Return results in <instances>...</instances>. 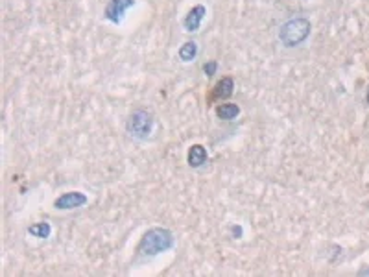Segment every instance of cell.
Masks as SVG:
<instances>
[{"label": "cell", "mask_w": 369, "mask_h": 277, "mask_svg": "<svg viewBox=\"0 0 369 277\" xmlns=\"http://www.w3.org/2000/svg\"><path fill=\"white\" fill-rule=\"evenodd\" d=\"M234 92V80L231 76H224L216 82L213 89H210V94L207 96V102L214 104V102H224L227 98L233 96Z\"/></svg>", "instance_id": "obj_6"}, {"label": "cell", "mask_w": 369, "mask_h": 277, "mask_svg": "<svg viewBox=\"0 0 369 277\" xmlns=\"http://www.w3.org/2000/svg\"><path fill=\"white\" fill-rule=\"evenodd\" d=\"M205 15H207V10H205V6L198 4L194 6L192 10L187 13V17H184L183 20V26L187 32H198L199 26H201V22H203Z\"/></svg>", "instance_id": "obj_7"}, {"label": "cell", "mask_w": 369, "mask_h": 277, "mask_svg": "<svg viewBox=\"0 0 369 277\" xmlns=\"http://www.w3.org/2000/svg\"><path fill=\"white\" fill-rule=\"evenodd\" d=\"M87 202H89L87 194H83L80 190H70V192H65V194H61L59 198H56L54 207L58 211H72V209H78V207H83Z\"/></svg>", "instance_id": "obj_5"}, {"label": "cell", "mask_w": 369, "mask_h": 277, "mask_svg": "<svg viewBox=\"0 0 369 277\" xmlns=\"http://www.w3.org/2000/svg\"><path fill=\"white\" fill-rule=\"evenodd\" d=\"M365 100H367V104H369V89H367V94H365Z\"/></svg>", "instance_id": "obj_15"}, {"label": "cell", "mask_w": 369, "mask_h": 277, "mask_svg": "<svg viewBox=\"0 0 369 277\" xmlns=\"http://www.w3.org/2000/svg\"><path fill=\"white\" fill-rule=\"evenodd\" d=\"M216 68H218V63H216V61H207V63L203 65V74L207 78H210V76L216 74Z\"/></svg>", "instance_id": "obj_12"}, {"label": "cell", "mask_w": 369, "mask_h": 277, "mask_svg": "<svg viewBox=\"0 0 369 277\" xmlns=\"http://www.w3.org/2000/svg\"><path fill=\"white\" fill-rule=\"evenodd\" d=\"M240 115V107L236 104H218L216 106V117L220 120H234Z\"/></svg>", "instance_id": "obj_9"}, {"label": "cell", "mask_w": 369, "mask_h": 277, "mask_svg": "<svg viewBox=\"0 0 369 277\" xmlns=\"http://www.w3.org/2000/svg\"><path fill=\"white\" fill-rule=\"evenodd\" d=\"M231 233H233L234 238H240L244 235V231H242V228H240V225H233V228H231Z\"/></svg>", "instance_id": "obj_13"}, {"label": "cell", "mask_w": 369, "mask_h": 277, "mask_svg": "<svg viewBox=\"0 0 369 277\" xmlns=\"http://www.w3.org/2000/svg\"><path fill=\"white\" fill-rule=\"evenodd\" d=\"M151 130H153V117H151L150 111H146V109H135V111L127 117L126 132L129 133L133 139L146 141V139L151 135Z\"/></svg>", "instance_id": "obj_3"}, {"label": "cell", "mask_w": 369, "mask_h": 277, "mask_svg": "<svg viewBox=\"0 0 369 277\" xmlns=\"http://www.w3.org/2000/svg\"><path fill=\"white\" fill-rule=\"evenodd\" d=\"M133 6H135V0H109V4L103 10V19H107L113 24H120L126 11Z\"/></svg>", "instance_id": "obj_4"}, {"label": "cell", "mask_w": 369, "mask_h": 277, "mask_svg": "<svg viewBox=\"0 0 369 277\" xmlns=\"http://www.w3.org/2000/svg\"><path fill=\"white\" fill-rule=\"evenodd\" d=\"M209 159V154H207V148L203 144H192L189 148V154H187V163L192 168H199L203 166Z\"/></svg>", "instance_id": "obj_8"}, {"label": "cell", "mask_w": 369, "mask_h": 277, "mask_svg": "<svg viewBox=\"0 0 369 277\" xmlns=\"http://www.w3.org/2000/svg\"><path fill=\"white\" fill-rule=\"evenodd\" d=\"M177 56H179L181 61L189 63V61H192V59H194L196 56H198V44H196L194 41H187V43H184L183 46L179 48Z\"/></svg>", "instance_id": "obj_10"}, {"label": "cell", "mask_w": 369, "mask_h": 277, "mask_svg": "<svg viewBox=\"0 0 369 277\" xmlns=\"http://www.w3.org/2000/svg\"><path fill=\"white\" fill-rule=\"evenodd\" d=\"M312 32V22L306 17H294L286 20L279 30V39L286 48H294L303 44Z\"/></svg>", "instance_id": "obj_2"}, {"label": "cell", "mask_w": 369, "mask_h": 277, "mask_svg": "<svg viewBox=\"0 0 369 277\" xmlns=\"http://www.w3.org/2000/svg\"><path fill=\"white\" fill-rule=\"evenodd\" d=\"M360 275H369V268H365V270H362V272H360Z\"/></svg>", "instance_id": "obj_14"}, {"label": "cell", "mask_w": 369, "mask_h": 277, "mask_svg": "<svg viewBox=\"0 0 369 277\" xmlns=\"http://www.w3.org/2000/svg\"><path fill=\"white\" fill-rule=\"evenodd\" d=\"M28 233L35 238H48L52 235V225L48 222H39V224H34L28 228Z\"/></svg>", "instance_id": "obj_11"}, {"label": "cell", "mask_w": 369, "mask_h": 277, "mask_svg": "<svg viewBox=\"0 0 369 277\" xmlns=\"http://www.w3.org/2000/svg\"><path fill=\"white\" fill-rule=\"evenodd\" d=\"M175 244V237L170 229L151 228L142 235L141 242L137 246V255L141 257H155L165 251H170Z\"/></svg>", "instance_id": "obj_1"}]
</instances>
